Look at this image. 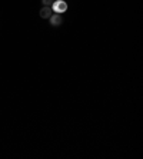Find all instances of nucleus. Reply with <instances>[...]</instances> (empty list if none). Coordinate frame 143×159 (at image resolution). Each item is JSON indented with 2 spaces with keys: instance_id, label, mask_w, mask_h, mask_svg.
Listing matches in <instances>:
<instances>
[{
  "instance_id": "1",
  "label": "nucleus",
  "mask_w": 143,
  "mask_h": 159,
  "mask_svg": "<svg viewBox=\"0 0 143 159\" xmlns=\"http://www.w3.org/2000/svg\"><path fill=\"white\" fill-rule=\"evenodd\" d=\"M51 10L56 11L57 15L66 13V10H67V3H66V2H63V0H56V2H53V4H51Z\"/></svg>"
},
{
  "instance_id": "2",
  "label": "nucleus",
  "mask_w": 143,
  "mask_h": 159,
  "mask_svg": "<svg viewBox=\"0 0 143 159\" xmlns=\"http://www.w3.org/2000/svg\"><path fill=\"white\" fill-rule=\"evenodd\" d=\"M49 20H50V25L51 26H60L63 22V19L60 15H57V13H55V15H51L50 17H49Z\"/></svg>"
},
{
  "instance_id": "3",
  "label": "nucleus",
  "mask_w": 143,
  "mask_h": 159,
  "mask_svg": "<svg viewBox=\"0 0 143 159\" xmlns=\"http://www.w3.org/2000/svg\"><path fill=\"white\" fill-rule=\"evenodd\" d=\"M51 11H53V10H51L50 6H44V7L40 10V13H39V15H40L42 19H49L51 16Z\"/></svg>"
},
{
  "instance_id": "4",
  "label": "nucleus",
  "mask_w": 143,
  "mask_h": 159,
  "mask_svg": "<svg viewBox=\"0 0 143 159\" xmlns=\"http://www.w3.org/2000/svg\"><path fill=\"white\" fill-rule=\"evenodd\" d=\"M53 2H55V0H42L43 6H51V4H53Z\"/></svg>"
}]
</instances>
